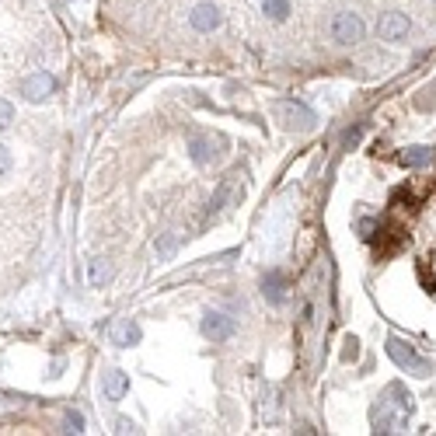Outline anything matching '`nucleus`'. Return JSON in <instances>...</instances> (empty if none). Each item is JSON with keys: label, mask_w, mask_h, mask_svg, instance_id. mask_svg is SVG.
Wrapping results in <instances>:
<instances>
[{"label": "nucleus", "mask_w": 436, "mask_h": 436, "mask_svg": "<svg viewBox=\"0 0 436 436\" xmlns=\"http://www.w3.org/2000/svg\"><path fill=\"white\" fill-rule=\"evenodd\" d=\"M360 230H363V237H370L374 234V220H360Z\"/></svg>", "instance_id": "4be33fe9"}, {"label": "nucleus", "mask_w": 436, "mask_h": 436, "mask_svg": "<svg viewBox=\"0 0 436 436\" xmlns=\"http://www.w3.org/2000/svg\"><path fill=\"white\" fill-rule=\"evenodd\" d=\"M220 140H213V136H196V140H189V157H192V164H199V167H206V164H213L217 157H220Z\"/></svg>", "instance_id": "0eeeda50"}, {"label": "nucleus", "mask_w": 436, "mask_h": 436, "mask_svg": "<svg viewBox=\"0 0 436 436\" xmlns=\"http://www.w3.org/2000/svg\"><path fill=\"white\" fill-rule=\"evenodd\" d=\"M363 35H367V28H363V18H360V15L338 11V15L331 18V39H335L338 46H356V42H363Z\"/></svg>", "instance_id": "f03ea898"}, {"label": "nucleus", "mask_w": 436, "mask_h": 436, "mask_svg": "<svg viewBox=\"0 0 436 436\" xmlns=\"http://www.w3.org/2000/svg\"><path fill=\"white\" fill-rule=\"evenodd\" d=\"M408 32H412V21L401 11H384L377 21V35L388 42H401V39H408Z\"/></svg>", "instance_id": "423d86ee"}, {"label": "nucleus", "mask_w": 436, "mask_h": 436, "mask_svg": "<svg viewBox=\"0 0 436 436\" xmlns=\"http://www.w3.org/2000/svg\"><path fill=\"white\" fill-rule=\"evenodd\" d=\"M66 426H70V433H80V429H84V415H80V412H70V415H66Z\"/></svg>", "instance_id": "412c9836"}, {"label": "nucleus", "mask_w": 436, "mask_h": 436, "mask_svg": "<svg viewBox=\"0 0 436 436\" xmlns=\"http://www.w3.org/2000/svg\"><path fill=\"white\" fill-rule=\"evenodd\" d=\"M388 398H394V405H398L401 412H412V405H415V398H412V394H408V391H405L398 381L388 388Z\"/></svg>", "instance_id": "f3484780"}, {"label": "nucleus", "mask_w": 436, "mask_h": 436, "mask_svg": "<svg viewBox=\"0 0 436 436\" xmlns=\"http://www.w3.org/2000/svg\"><path fill=\"white\" fill-rule=\"evenodd\" d=\"M262 293H266L269 304H283V300H287V276H283L280 269H273V273L266 276V283H262Z\"/></svg>", "instance_id": "9b49d317"}, {"label": "nucleus", "mask_w": 436, "mask_h": 436, "mask_svg": "<svg viewBox=\"0 0 436 436\" xmlns=\"http://www.w3.org/2000/svg\"><path fill=\"white\" fill-rule=\"evenodd\" d=\"M53 91H56V77L46 73V70H39V73H32V77L21 80V95H25V102H32V105L46 102Z\"/></svg>", "instance_id": "39448f33"}, {"label": "nucleus", "mask_w": 436, "mask_h": 436, "mask_svg": "<svg viewBox=\"0 0 436 436\" xmlns=\"http://www.w3.org/2000/svg\"><path fill=\"white\" fill-rule=\"evenodd\" d=\"M203 335H206V338H213V342H227V338L234 335V318L210 311V314L203 318Z\"/></svg>", "instance_id": "6e6552de"}, {"label": "nucleus", "mask_w": 436, "mask_h": 436, "mask_svg": "<svg viewBox=\"0 0 436 436\" xmlns=\"http://www.w3.org/2000/svg\"><path fill=\"white\" fill-rule=\"evenodd\" d=\"M276 116H280V122H283L287 129H314V122H318V116H314L307 105L293 102V98L276 102Z\"/></svg>", "instance_id": "20e7f679"}, {"label": "nucleus", "mask_w": 436, "mask_h": 436, "mask_svg": "<svg viewBox=\"0 0 436 436\" xmlns=\"http://www.w3.org/2000/svg\"><path fill=\"white\" fill-rule=\"evenodd\" d=\"M140 342V325L136 321H122L116 328V345H136Z\"/></svg>", "instance_id": "4468645a"}, {"label": "nucleus", "mask_w": 436, "mask_h": 436, "mask_svg": "<svg viewBox=\"0 0 436 436\" xmlns=\"http://www.w3.org/2000/svg\"><path fill=\"white\" fill-rule=\"evenodd\" d=\"M126 391H129V374H122V370H109V374L102 377V394H105L109 401H122Z\"/></svg>", "instance_id": "9d476101"}, {"label": "nucleus", "mask_w": 436, "mask_h": 436, "mask_svg": "<svg viewBox=\"0 0 436 436\" xmlns=\"http://www.w3.org/2000/svg\"><path fill=\"white\" fill-rule=\"evenodd\" d=\"M433 161V150L429 147H408L405 154H401V164L405 167H426Z\"/></svg>", "instance_id": "f8f14e48"}, {"label": "nucleus", "mask_w": 436, "mask_h": 436, "mask_svg": "<svg viewBox=\"0 0 436 436\" xmlns=\"http://www.w3.org/2000/svg\"><path fill=\"white\" fill-rule=\"evenodd\" d=\"M11 167H15V157H11V150L0 143V179H4V174H11Z\"/></svg>", "instance_id": "aec40b11"}, {"label": "nucleus", "mask_w": 436, "mask_h": 436, "mask_svg": "<svg viewBox=\"0 0 436 436\" xmlns=\"http://www.w3.org/2000/svg\"><path fill=\"white\" fill-rule=\"evenodd\" d=\"M388 356H391L401 370H412V374H419V377H429V374H433L429 360H422L415 349H412L408 342H401V338H388Z\"/></svg>", "instance_id": "7ed1b4c3"}, {"label": "nucleus", "mask_w": 436, "mask_h": 436, "mask_svg": "<svg viewBox=\"0 0 436 436\" xmlns=\"http://www.w3.org/2000/svg\"><path fill=\"white\" fill-rule=\"evenodd\" d=\"M370 422H374L377 433H391V412H388V405H377L370 412Z\"/></svg>", "instance_id": "a211bd4d"}, {"label": "nucleus", "mask_w": 436, "mask_h": 436, "mask_svg": "<svg viewBox=\"0 0 436 436\" xmlns=\"http://www.w3.org/2000/svg\"><path fill=\"white\" fill-rule=\"evenodd\" d=\"M262 11H266L273 21H287V18H290V0H266V4H262Z\"/></svg>", "instance_id": "dca6fc26"}, {"label": "nucleus", "mask_w": 436, "mask_h": 436, "mask_svg": "<svg viewBox=\"0 0 436 436\" xmlns=\"http://www.w3.org/2000/svg\"><path fill=\"white\" fill-rule=\"evenodd\" d=\"M179 241H182V234H179V230H167V234L154 244L157 258H171V255H174V248H179Z\"/></svg>", "instance_id": "2eb2a0df"}, {"label": "nucleus", "mask_w": 436, "mask_h": 436, "mask_svg": "<svg viewBox=\"0 0 436 436\" xmlns=\"http://www.w3.org/2000/svg\"><path fill=\"white\" fill-rule=\"evenodd\" d=\"M244 179H248V174H244L241 167H234L227 179L217 185V192H213V199H210V213H220V210H227V206H237V203L244 199Z\"/></svg>", "instance_id": "f257e3e1"}, {"label": "nucleus", "mask_w": 436, "mask_h": 436, "mask_svg": "<svg viewBox=\"0 0 436 436\" xmlns=\"http://www.w3.org/2000/svg\"><path fill=\"white\" fill-rule=\"evenodd\" d=\"M109 276H112L109 262H105V258H95V262H91V269H87V280H91V287H95V290H98V287H105V283H109Z\"/></svg>", "instance_id": "ddd939ff"}, {"label": "nucleus", "mask_w": 436, "mask_h": 436, "mask_svg": "<svg viewBox=\"0 0 436 436\" xmlns=\"http://www.w3.org/2000/svg\"><path fill=\"white\" fill-rule=\"evenodd\" d=\"M220 21H224V15H220L217 4H199V8H192V15H189V25H192L196 32H213V28H220Z\"/></svg>", "instance_id": "1a4fd4ad"}, {"label": "nucleus", "mask_w": 436, "mask_h": 436, "mask_svg": "<svg viewBox=\"0 0 436 436\" xmlns=\"http://www.w3.org/2000/svg\"><path fill=\"white\" fill-rule=\"evenodd\" d=\"M15 122V105L8 98H0V129H8Z\"/></svg>", "instance_id": "6ab92c4d"}]
</instances>
